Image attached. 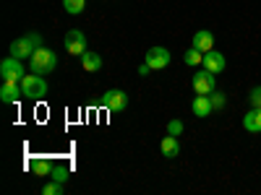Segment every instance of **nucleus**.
Segmentation results:
<instances>
[{
    "mask_svg": "<svg viewBox=\"0 0 261 195\" xmlns=\"http://www.w3.org/2000/svg\"><path fill=\"white\" fill-rule=\"evenodd\" d=\"M21 89H24V96L32 99V102H39L47 96V81L42 78L39 73H27L24 78H21Z\"/></svg>",
    "mask_w": 261,
    "mask_h": 195,
    "instance_id": "obj_1",
    "label": "nucleus"
},
{
    "mask_svg": "<svg viewBox=\"0 0 261 195\" xmlns=\"http://www.w3.org/2000/svg\"><path fill=\"white\" fill-rule=\"evenodd\" d=\"M42 47V37L39 34H27V37H18L11 42V55L18 57V60H24V57H32L34 50Z\"/></svg>",
    "mask_w": 261,
    "mask_h": 195,
    "instance_id": "obj_2",
    "label": "nucleus"
},
{
    "mask_svg": "<svg viewBox=\"0 0 261 195\" xmlns=\"http://www.w3.org/2000/svg\"><path fill=\"white\" fill-rule=\"evenodd\" d=\"M29 60H32V71L39 73V76H47V73H53V71L58 68L55 52H53V50H45V47L34 50V55H32Z\"/></svg>",
    "mask_w": 261,
    "mask_h": 195,
    "instance_id": "obj_3",
    "label": "nucleus"
},
{
    "mask_svg": "<svg viewBox=\"0 0 261 195\" xmlns=\"http://www.w3.org/2000/svg\"><path fill=\"white\" fill-rule=\"evenodd\" d=\"M99 104H102V110H107V112H123L128 107V94L120 91V89H107L102 94Z\"/></svg>",
    "mask_w": 261,
    "mask_h": 195,
    "instance_id": "obj_4",
    "label": "nucleus"
},
{
    "mask_svg": "<svg viewBox=\"0 0 261 195\" xmlns=\"http://www.w3.org/2000/svg\"><path fill=\"white\" fill-rule=\"evenodd\" d=\"M170 50L167 47H151V50H146V57H144V62L149 65L151 71H162V68H167L170 65Z\"/></svg>",
    "mask_w": 261,
    "mask_h": 195,
    "instance_id": "obj_5",
    "label": "nucleus"
},
{
    "mask_svg": "<svg viewBox=\"0 0 261 195\" xmlns=\"http://www.w3.org/2000/svg\"><path fill=\"white\" fill-rule=\"evenodd\" d=\"M27 73H24V68H21V62H18V57H6L3 62H0V78L3 81H18L21 83V78H24Z\"/></svg>",
    "mask_w": 261,
    "mask_h": 195,
    "instance_id": "obj_6",
    "label": "nucleus"
},
{
    "mask_svg": "<svg viewBox=\"0 0 261 195\" xmlns=\"http://www.w3.org/2000/svg\"><path fill=\"white\" fill-rule=\"evenodd\" d=\"M191 83H193V91H196V94H212L214 86H217V83H214V73L206 71V68H204V71H196L193 78H191Z\"/></svg>",
    "mask_w": 261,
    "mask_h": 195,
    "instance_id": "obj_7",
    "label": "nucleus"
},
{
    "mask_svg": "<svg viewBox=\"0 0 261 195\" xmlns=\"http://www.w3.org/2000/svg\"><path fill=\"white\" fill-rule=\"evenodd\" d=\"M63 47L68 50L71 55H84L86 52V34L79 31V29H71L63 39Z\"/></svg>",
    "mask_w": 261,
    "mask_h": 195,
    "instance_id": "obj_8",
    "label": "nucleus"
},
{
    "mask_svg": "<svg viewBox=\"0 0 261 195\" xmlns=\"http://www.w3.org/2000/svg\"><path fill=\"white\" fill-rule=\"evenodd\" d=\"M21 96H24V89H21L18 81H3V86H0V102L16 104Z\"/></svg>",
    "mask_w": 261,
    "mask_h": 195,
    "instance_id": "obj_9",
    "label": "nucleus"
},
{
    "mask_svg": "<svg viewBox=\"0 0 261 195\" xmlns=\"http://www.w3.org/2000/svg\"><path fill=\"white\" fill-rule=\"evenodd\" d=\"M225 65H227V62H225V55H222V52L209 50V52L204 55V68L212 71L214 76H217V73H222V71H225Z\"/></svg>",
    "mask_w": 261,
    "mask_h": 195,
    "instance_id": "obj_10",
    "label": "nucleus"
},
{
    "mask_svg": "<svg viewBox=\"0 0 261 195\" xmlns=\"http://www.w3.org/2000/svg\"><path fill=\"white\" fill-rule=\"evenodd\" d=\"M191 110H193L196 117H206V115H212V112H214V107H212L209 94H196V99H193V104H191Z\"/></svg>",
    "mask_w": 261,
    "mask_h": 195,
    "instance_id": "obj_11",
    "label": "nucleus"
},
{
    "mask_svg": "<svg viewBox=\"0 0 261 195\" xmlns=\"http://www.w3.org/2000/svg\"><path fill=\"white\" fill-rule=\"evenodd\" d=\"M193 47H196V50H201V52L206 55L209 50H214V34L206 31V29L196 31V34H193Z\"/></svg>",
    "mask_w": 261,
    "mask_h": 195,
    "instance_id": "obj_12",
    "label": "nucleus"
},
{
    "mask_svg": "<svg viewBox=\"0 0 261 195\" xmlns=\"http://www.w3.org/2000/svg\"><path fill=\"white\" fill-rule=\"evenodd\" d=\"M160 151L167 156V159H175L178 154H180V141H178V136H165L162 138V143H160Z\"/></svg>",
    "mask_w": 261,
    "mask_h": 195,
    "instance_id": "obj_13",
    "label": "nucleus"
},
{
    "mask_svg": "<svg viewBox=\"0 0 261 195\" xmlns=\"http://www.w3.org/2000/svg\"><path fill=\"white\" fill-rule=\"evenodd\" d=\"M243 127L248 133H261V107H251V112H246Z\"/></svg>",
    "mask_w": 261,
    "mask_h": 195,
    "instance_id": "obj_14",
    "label": "nucleus"
},
{
    "mask_svg": "<svg viewBox=\"0 0 261 195\" xmlns=\"http://www.w3.org/2000/svg\"><path fill=\"white\" fill-rule=\"evenodd\" d=\"M81 65H84L86 73H97V71L102 68V57H99L97 52H89V50H86V52L81 55Z\"/></svg>",
    "mask_w": 261,
    "mask_h": 195,
    "instance_id": "obj_15",
    "label": "nucleus"
},
{
    "mask_svg": "<svg viewBox=\"0 0 261 195\" xmlns=\"http://www.w3.org/2000/svg\"><path fill=\"white\" fill-rule=\"evenodd\" d=\"M29 169L34 172L37 177H50L53 164H50V161H45V159H32V161H29Z\"/></svg>",
    "mask_w": 261,
    "mask_h": 195,
    "instance_id": "obj_16",
    "label": "nucleus"
},
{
    "mask_svg": "<svg viewBox=\"0 0 261 195\" xmlns=\"http://www.w3.org/2000/svg\"><path fill=\"white\" fill-rule=\"evenodd\" d=\"M50 177H53L55 182H65V180L71 177V169L58 161V164H53V169H50Z\"/></svg>",
    "mask_w": 261,
    "mask_h": 195,
    "instance_id": "obj_17",
    "label": "nucleus"
},
{
    "mask_svg": "<svg viewBox=\"0 0 261 195\" xmlns=\"http://www.w3.org/2000/svg\"><path fill=\"white\" fill-rule=\"evenodd\" d=\"M63 8L68 11L71 16H79L86 8V0H63Z\"/></svg>",
    "mask_w": 261,
    "mask_h": 195,
    "instance_id": "obj_18",
    "label": "nucleus"
},
{
    "mask_svg": "<svg viewBox=\"0 0 261 195\" xmlns=\"http://www.w3.org/2000/svg\"><path fill=\"white\" fill-rule=\"evenodd\" d=\"M209 99H212V107H214V112L225 110L227 99H225V94H222V91H212V94H209Z\"/></svg>",
    "mask_w": 261,
    "mask_h": 195,
    "instance_id": "obj_19",
    "label": "nucleus"
},
{
    "mask_svg": "<svg viewBox=\"0 0 261 195\" xmlns=\"http://www.w3.org/2000/svg\"><path fill=\"white\" fill-rule=\"evenodd\" d=\"M199 62H204V52L196 50V47H191V50L186 52V65H199Z\"/></svg>",
    "mask_w": 261,
    "mask_h": 195,
    "instance_id": "obj_20",
    "label": "nucleus"
},
{
    "mask_svg": "<svg viewBox=\"0 0 261 195\" xmlns=\"http://www.w3.org/2000/svg\"><path fill=\"white\" fill-rule=\"evenodd\" d=\"M42 195H63V182H47L45 187H42Z\"/></svg>",
    "mask_w": 261,
    "mask_h": 195,
    "instance_id": "obj_21",
    "label": "nucleus"
},
{
    "mask_svg": "<svg viewBox=\"0 0 261 195\" xmlns=\"http://www.w3.org/2000/svg\"><path fill=\"white\" fill-rule=\"evenodd\" d=\"M167 133L170 136H180L183 133V120H170L167 122Z\"/></svg>",
    "mask_w": 261,
    "mask_h": 195,
    "instance_id": "obj_22",
    "label": "nucleus"
},
{
    "mask_svg": "<svg viewBox=\"0 0 261 195\" xmlns=\"http://www.w3.org/2000/svg\"><path fill=\"white\" fill-rule=\"evenodd\" d=\"M248 102H251V107H261V86L251 89V94H248Z\"/></svg>",
    "mask_w": 261,
    "mask_h": 195,
    "instance_id": "obj_23",
    "label": "nucleus"
},
{
    "mask_svg": "<svg viewBox=\"0 0 261 195\" xmlns=\"http://www.w3.org/2000/svg\"><path fill=\"white\" fill-rule=\"evenodd\" d=\"M151 73V68H149V65L144 62V65H139V76H149Z\"/></svg>",
    "mask_w": 261,
    "mask_h": 195,
    "instance_id": "obj_24",
    "label": "nucleus"
}]
</instances>
